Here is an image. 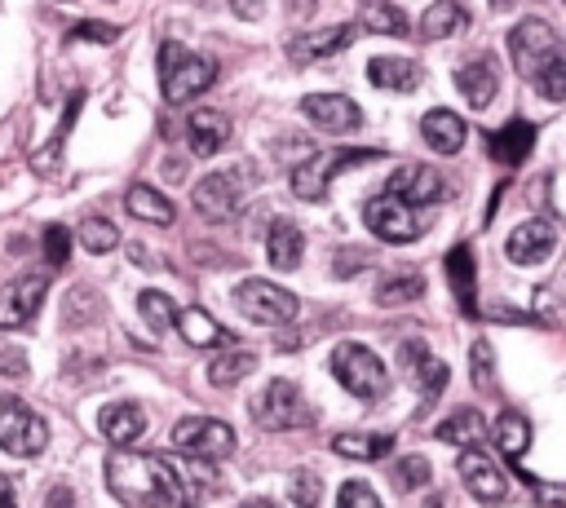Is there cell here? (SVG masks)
<instances>
[{
	"instance_id": "cell-33",
	"label": "cell",
	"mask_w": 566,
	"mask_h": 508,
	"mask_svg": "<svg viewBox=\"0 0 566 508\" xmlns=\"http://www.w3.org/2000/svg\"><path fill=\"white\" fill-rule=\"evenodd\" d=\"M464 22H469V13H464L455 0H438V4H429V9H424L420 35H424V40H447V35L464 31Z\"/></svg>"
},
{
	"instance_id": "cell-32",
	"label": "cell",
	"mask_w": 566,
	"mask_h": 508,
	"mask_svg": "<svg viewBox=\"0 0 566 508\" xmlns=\"http://www.w3.org/2000/svg\"><path fill=\"white\" fill-rule=\"evenodd\" d=\"M389 446H394L389 433H336V437H332V451H336V455L367 459V464H371V459H385Z\"/></svg>"
},
{
	"instance_id": "cell-9",
	"label": "cell",
	"mask_w": 566,
	"mask_h": 508,
	"mask_svg": "<svg viewBox=\"0 0 566 508\" xmlns=\"http://www.w3.org/2000/svg\"><path fill=\"white\" fill-rule=\"evenodd\" d=\"M234 305H239L252 322H265V327H283V322H292L296 309H301V300H296L287 287L270 283V278H243V283L234 287Z\"/></svg>"
},
{
	"instance_id": "cell-39",
	"label": "cell",
	"mask_w": 566,
	"mask_h": 508,
	"mask_svg": "<svg viewBox=\"0 0 566 508\" xmlns=\"http://www.w3.org/2000/svg\"><path fill=\"white\" fill-rule=\"evenodd\" d=\"M287 495H292L296 508H318L323 504V477L310 473V468H296L292 481H287Z\"/></svg>"
},
{
	"instance_id": "cell-7",
	"label": "cell",
	"mask_w": 566,
	"mask_h": 508,
	"mask_svg": "<svg viewBox=\"0 0 566 508\" xmlns=\"http://www.w3.org/2000/svg\"><path fill=\"white\" fill-rule=\"evenodd\" d=\"M248 203V168H221V172H208L199 186H195V212L203 221H234Z\"/></svg>"
},
{
	"instance_id": "cell-46",
	"label": "cell",
	"mask_w": 566,
	"mask_h": 508,
	"mask_svg": "<svg viewBox=\"0 0 566 508\" xmlns=\"http://www.w3.org/2000/svg\"><path fill=\"white\" fill-rule=\"evenodd\" d=\"M71 40H97V44H111V40H119V27H106V22H80V27L71 31Z\"/></svg>"
},
{
	"instance_id": "cell-8",
	"label": "cell",
	"mask_w": 566,
	"mask_h": 508,
	"mask_svg": "<svg viewBox=\"0 0 566 508\" xmlns=\"http://www.w3.org/2000/svg\"><path fill=\"white\" fill-rule=\"evenodd\" d=\"M172 446L186 459L212 464V459H226L234 451V428L226 420H212V415H186L172 424Z\"/></svg>"
},
{
	"instance_id": "cell-3",
	"label": "cell",
	"mask_w": 566,
	"mask_h": 508,
	"mask_svg": "<svg viewBox=\"0 0 566 508\" xmlns=\"http://www.w3.org/2000/svg\"><path fill=\"white\" fill-rule=\"evenodd\" d=\"M252 420L265 428V433H292V428H310L314 424V406L305 402L301 384L296 380H270L256 398H252Z\"/></svg>"
},
{
	"instance_id": "cell-31",
	"label": "cell",
	"mask_w": 566,
	"mask_h": 508,
	"mask_svg": "<svg viewBox=\"0 0 566 508\" xmlns=\"http://www.w3.org/2000/svg\"><path fill=\"white\" fill-rule=\"evenodd\" d=\"M491 433H495V446H500V455L504 459H522V451L531 446V420L522 415V411H504V415H495V424H491Z\"/></svg>"
},
{
	"instance_id": "cell-49",
	"label": "cell",
	"mask_w": 566,
	"mask_h": 508,
	"mask_svg": "<svg viewBox=\"0 0 566 508\" xmlns=\"http://www.w3.org/2000/svg\"><path fill=\"white\" fill-rule=\"evenodd\" d=\"M0 371H9V375H27V358H22V353H0Z\"/></svg>"
},
{
	"instance_id": "cell-43",
	"label": "cell",
	"mask_w": 566,
	"mask_h": 508,
	"mask_svg": "<svg viewBox=\"0 0 566 508\" xmlns=\"http://www.w3.org/2000/svg\"><path fill=\"white\" fill-rule=\"evenodd\" d=\"M526 490L535 495L539 508H566V481H539V477H526Z\"/></svg>"
},
{
	"instance_id": "cell-19",
	"label": "cell",
	"mask_w": 566,
	"mask_h": 508,
	"mask_svg": "<svg viewBox=\"0 0 566 508\" xmlns=\"http://www.w3.org/2000/svg\"><path fill=\"white\" fill-rule=\"evenodd\" d=\"M186 141H190V150H195L199 159H212V155L226 150V141H230V119H226L221 110H212V106L190 110V119H186Z\"/></svg>"
},
{
	"instance_id": "cell-24",
	"label": "cell",
	"mask_w": 566,
	"mask_h": 508,
	"mask_svg": "<svg viewBox=\"0 0 566 508\" xmlns=\"http://www.w3.org/2000/svg\"><path fill=\"white\" fill-rule=\"evenodd\" d=\"M367 80L376 88H389V93H411L424 80V71L416 66V57H371L367 62Z\"/></svg>"
},
{
	"instance_id": "cell-18",
	"label": "cell",
	"mask_w": 566,
	"mask_h": 508,
	"mask_svg": "<svg viewBox=\"0 0 566 508\" xmlns=\"http://www.w3.org/2000/svg\"><path fill=\"white\" fill-rule=\"evenodd\" d=\"M553 243H557L553 225L539 221V216H531V221H522V225L504 239V252H509V261H517V265H539V261L553 252Z\"/></svg>"
},
{
	"instance_id": "cell-47",
	"label": "cell",
	"mask_w": 566,
	"mask_h": 508,
	"mask_svg": "<svg viewBox=\"0 0 566 508\" xmlns=\"http://www.w3.org/2000/svg\"><path fill=\"white\" fill-rule=\"evenodd\" d=\"M230 9L243 18V22H261L270 13V0H230Z\"/></svg>"
},
{
	"instance_id": "cell-29",
	"label": "cell",
	"mask_w": 566,
	"mask_h": 508,
	"mask_svg": "<svg viewBox=\"0 0 566 508\" xmlns=\"http://www.w3.org/2000/svg\"><path fill=\"white\" fill-rule=\"evenodd\" d=\"M424 296V274L402 265V269H389L380 283H376V305H411Z\"/></svg>"
},
{
	"instance_id": "cell-28",
	"label": "cell",
	"mask_w": 566,
	"mask_h": 508,
	"mask_svg": "<svg viewBox=\"0 0 566 508\" xmlns=\"http://www.w3.org/2000/svg\"><path fill=\"white\" fill-rule=\"evenodd\" d=\"M447 278H451V292H455L460 309L473 318L478 314V300H473V247L469 243H455L447 252Z\"/></svg>"
},
{
	"instance_id": "cell-37",
	"label": "cell",
	"mask_w": 566,
	"mask_h": 508,
	"mask_svg": "<svg viewBox=\"0 0 566 508\" xmlns=\"http://www.w3.org/2000/svg\"><path fill=\"white\" fill-rule=\"evenodd\" d=\"M137 309H142V318H146L150 331H168V327L177 322V305H172L164 292H155V287L137 296Z\"/></svg>"
},
{
	"instance_id": "cell-30",
	"label": "cell",
	"mask_w": 566,
	"mask_h": 508,
	"mask_svg": "<svg viewBox=\"0 0 566 508\" xmlns=\"http://www.w3.org/2000/svg\"><path fill=\"white\" fill-rule=\"evenodd\" d=\"M433 433H438V442H451V446H478V442L486 437V420H482L473 406H460V411H451Z\"/></svg>"
},
{
	"instance_id": "cell-16",
	"label": "cell",
	"mask_w": 566,
	"mask_h": 508,
	"mask_svg": "<svg viewBox=\"0 0 566 508\" xmlns=\"http://www.w3.org/2000/svg\"><path fill=\"white\" fill-rule=\"evenodd\" d=\"M354 35H358L354 22H336V27H323V31H301V35L287 40V57L296 66H305V62H318V57L340 53L345 44H354Z\"/></svg>"
},
{
	"instance_id": "cell-1",
	"label": "cell",
	"mask_w": 566,
	"mask_h": 508,
	"mask_svg": "<svg viewBox=\"0 0 566 508\" xmlns=\"http://www.w3.org/2000/svg\"><path fill=\"white\" fill-rule=\"evenodd\" d=\"M106 486L128 508H195L190 477L164 455L115 446L106 455Z\"/></svg>"
},
{
	"instance_id": "cell-5",
	"label": "cell",
	"mask_w": 566,
	"mask_h": 508,
	"mask_svg": "<svg viewBox=\"0 0 566 508\" xmlns=\"http://www.w3.org/2000/svg\"><path fill=\"white\" fill-rule=\"evenodd\" d=\"M380 150H323V155H310L292 168V194L305 199V203H318L332 186L336 172H349L358 163H376Z\"/></svg>"
},
{
	"instance_id": "cell-51",
	"label": "cell",
	"mask_w": 566,
	"mask_h": 508,
	"mask_svg": "<svg viewBox=\"0 0 566 508\" xmlns=\"http://www.w3.org/2000/svg\"><path fill=\"white\" fill-rule=\"evenodd\" d=\"M243 508H279L274 499H243Z\"/></svg>"
},
{
	"instance_id": "cell-42",
	"label": "cell",
	"mask_w": 566,
	"mask_h": 508,
	"mask_svg": "<svg viewBox=\"0 0 566 508\" xmlns=\"http://www.w3.org/2000/svg\"><path fill=\"white\" fill-rule=\"evenodd\" d=\"M394 481H398V490H420V486L429 481V459H424V455L398 459V464H394Z\"/></svg>"
},
{
	"instance_id": "cell-26",
	"label": "cell",
	"mask_w": 566,
	"mask_h": 508,
	"mask_svg": "<svg viewBox=\"0 0 566 508\" xmlns=\"http://www.w3.org/2000/svg\"><path fill=\"white\" fill-rule=\"evenodd\" d=\"M301 252H305V234L292 225V221H274L270 234H265V256L274 269H296L301 265Z\"/></svg>"
},
{
	"instance_id": "cell-21",
	"label": "cell",
	"mask_w": 566,
	"mask_h": 508,
	"mask_svg": "<svg viewBox=\"0 0 566 508\" xmlns=\"http://www.w3.org/2000/svg\"><path fill=\"white\" fill-rule=\"evenodd\" d=\"M455 88L464 93V102H469L473 110L491 106V97L500 93V71H495V62H491V57H473V62H464V66L455 71Z\"/></svg>"
},
{
	"instance_id": "cell-44",
	"label": "cell",
	"mask_w": 566,
	"mask_h": 508,
	"mask_svg": "<svg viewBox=\"0 0 566 508\" xmlns=\"http://www.w3.org/2000/svg\"><path fill=\"white\" fill-rule=\"evenodd\" d=\"M336 508H380V499L367 481H345L340 495H336Z\"/></svg>"
},
{
	"instance_id": "cell-6",
	"label": "cell",
	"mask_w": 566,
	"mask_h": 508,
	"mask_svg": "<svg viewBox=\"0 0 566 508\" xmlns=\"http://www.w3.org/2000/svg\"><path fill=\"white\" fill-rule=\"evenodd\" d=\"M49 446V424L13 393H0V451L18 459H35Z\"/></svg>"
},
{
	"instance_id": "cell-15",
	"label": "cell",
	"mask_w": 566,
	"mask_h": 508,
	"mask_svg": "<svg viewBox=\"0 0 566 508\" xmlns=\"http://www.w3.org/2000/svg\"><path fill=\"white\" fill-rule=\"evenodd\" d=\"M301 115L310 119V124H318L323 133H354L358 124H363V110L345 97V93H305L301 97Z\"/></svg>"
},
{
	"instance_id": "cell-10",
	"label": "cell",
	"mask_w": 566,
	"mask_h": 508,
	"mask_svg": "<svg viewBox=\"0 0 566 508\" xmlns=\"http://www.w3.org/2000/svg\"><path fill=\"white\" fill-rule=\"evenodd\" d=\"M557 44H562V40H557V31H553L548 22H539V18L517 22V27L509 31V57H513V71H517L522 80H535L539 66L553 57Z\"/></svg>"
},
{
	"instance_id": "cell-11",
	"label": "cell",
	"mask_w": 566,
	"mask_h": 508,
	"mask_svg": "<svg viewBox=\"0 0 566 508\" xmlns=\"http://www.w3.org/2000/svg\"><path fill=\"white\" fill-rule=\"evenodd\" d=\"M363 225H367L376 239H385V243H398V247L420 239L416 212H411L402 199H394V194H371V199L363 203Z\"/></svg>"
},
{
	"instance_id": "cell-13",
	"label": "cell",
	"mask_w": 566,
	"mask_h": 508,
	"mask_svg": "<svg viewBox=\"0 0 566 508\" xmlns=\"http://www.w3.org/2000/svg\"><path fill=\"white\" fill-rule=\"evenodd\" d=\"M44 292H49V274L44 269H31V274H18L13 283L0 287V327H22L35 318V309L44 305Z\"/></svg>"
},
{
	"instance_id": "cell-34",
	"label": "cell",
	"mask_w": 566,
	"mask_h": 508,
	"mask_svg": "<svg viewBox=\"0 0 566 508\" xmlns=\"http://www.w3.org/2000/svg\"><path fill=\"white\" fill-rule=\"evenodd\" d=\"M252 367H256V353H252V349H226V353H217V358L208 362V380H212L217 389H230V384H239Z\"/></svg>"
},
{
	"instance_id": "cell-23",
	"label": "cell",
	"mask_w": 566,
	"mask_h": 508,
	"mask_svg": "<svg viewBox=\"0 0 566 508\" xmlns=\"http://www.w3.org/2000/svg\"><path fill=\"white\" fill-rule=\"evenodd\" d=\"M97 424H102V437L115 442V446H133V442L146 433V415H142L137 402H111V406L97 415Z\"/></svg>"
},
{
	"instance_id": "cell-20",
	"label": "cell",
	"mask_w": 566,
	"mask_h": 508,
	"mask_svg": "<svg viewBox=\"0 0 566 508\" xmlns=\"http://www.w3.org/2000/svg\"><path fill=\"white\" fill-rule=\"evenodd\" d=\"M177 331H181V340L186 345H195V349H226L234 336L208 314V309H199V305H186V309H177V322H172Z\"/></svg>"
},
{
	"instance_id": "cell-2",
	"label": "cell",
	"mask_w": 566,
	"mask_h": 508,
	"mask_svg": "<svg viewBox=\"0 0 566 508\" xmlns=\"http://www.w3.org/2000/svg\"><path fill=\"white\" fill-rule=\"evenodd\" d=\"M212 80H217V62L212 57H199V53H190L177 40L159 44V88H164V102H172V106L177 102H190Z\"/></svg>"
},
{
	"instance_id": "cell-45",
	"label": "cell",
	"mask_w": 566,
	"mask_h": 508,
	"mask_svg": "<svg viewBox=\"0 0 566 508\" xmlns=\"http://www.w3.org/2000/svg\"><path fill=\"white\" fill-rule=\"evenodd\" d=\"M66 252H71V230L66 225H49L44 230V256H49V265L53 269L66 265Z\"/></svg>"
},
{
	"instance_id": "cell-40",
	"label": "cell",
	"mask_w": 566,
	"mask_h": 508,
	"mask_svg": "<svg viewBox=\"0 0 566 508\" xmlns=\"http://www.w3.org/2000/svg\"><path fill=\"white\" fill-rule=\"evenodd\" d=\"M66 327H84V322H93L97 318V292L93 287H71L66 292Z\"/></svg>"
},
{
	"instance_id": "cell-36",
	"label": "cell",
	"mask_w": 566,
	"mask_h": 508,
	"mask_svg": "<svg viewBox=\"0 0 566 508\" xmlns=\"http://www.w3.org/2000/svg\"><path fill=\"white\" fill-rule=\"evenodd\" d=\"M531 84H535L548 102H562V97H566V44L553 49V57L539 66V75H535Z\"/></svg>"
},
{
	"instance_id": "cell-27",
	"label": "cell",
	"mask_w": 566,
	"mask_h": 508,
	"mask_svg": "<svg viewBox=\"0 0 566 508\" xmlns=\"http://www.w3.org/2000/svg\"><path fill=\"white\" fill-rule=\"evenodd\" d=\"M124 208L137 216V221H146V225H172V199H164L155 186H128V194H124Z\"/></svg>"
},
{
	"instance_id": "cell-35",
	"label": "cell",
	"mask_w": 566,
	"mask_h": 508,
	"mask_svg": "<svg viewBox=\"0 0 566 508\" xmlns=\"http://www.w3.org/2000/svg\"><path fill=\"white\" fill-rule=\"evenodd\" d=\"M363 22H367L371 31H380V35H411V27H407V13H402L398 4H385V0H367V9H363Z\"/></svg>"
},
{
	"instance_id": "cell-4",
	"label": "cell",
	"mask_w": 566,
	"mask_h": 508,
	"mask_svg": "<svg viewBox=\"0 0 566 508\" xmlns=\"http://www.w3.org/2000/svg\"><path fill=\"white\" fill-rule=\"evenodd\" d=\"M332 375H336L340 389L354 393L358 402H376V398H385V389H389L385 362H380L367 345H358V340H345V345L332 349Z\"/></svg>"
},
{
	"instance_id": "cell-22",
	"label": "cell",
	"mask_w": 566,
	"mask_h": 508,
	"mask_svg": "<svg viewBox=\"0 0 566 508\" xmlns=\"http://www.w3.org/2000/svg\"><path fill=\"white\" fill-rule=\"evenodd\" d=\"M531 146H535V124H526V119H509L504 128H495L486 137V150L495 155V163H509V168H517L531 155Z\"/></svg>"
},
{
	"instance_id": "cell-12",
	"label": "cell",
	"mask_w": 566,
	"mask_h": 508,
	"mask_svg": "<svg viewBox=\"0 0 566 508\" xmlns=\"http://www.w3.org/2000/svg\"><path fill=\"white\" fill-rule=\"evenodd\" d=\"M455 473H460L464 490H469L478 504H486V508L504 504V495H509V477L495 468V459H491L482 446H464L460 459H455Z\"/></svg>"
},
{
	"instance_id": "cell-48",
	"label": "cell",
	"mask_w": 566,
	"mask_h": 508,
	"mask_svg": "<svg viewBox=\"0 0 566 508\" xmlns=\"http://www.w3.org/2000/svg\"><path fill=\"white\" fill-rule=\"evenodd\" d=\"M363 261H367L363 252H349V247H340V252H336V278H349V274H358L354 265H363Z\"/></svg>"
},
{
	"instance_id": "cell-17",
	"label": "cell",
	"mask_w": 566,
	"mask_h": 508,
	"mask_svg": "<svg viewBox=\"0 0 566 508\" xmlns=\"http://www.w3.org/2000/svg\"><path fill=\"white\" fill-rule=\"evenodd\" d=\"M394 199H402L407 208H424V203H438L442 199V177L424 163H402L389 172V190Z\"/></svg>"
},
{
	"instance_id": "cell-14",
	"label": "cell",
	"mask_w": 566,
	"mask_h": 508,
	"mask_svg": "<svg viewBox=\"0 0 566 508\" xmlns=\"http://www.w3.org/2000/svg\"><path fill=\"white\" fill-rule=\"evenodd\" d=\"M398 367H402V375L424 393V398H438L442 389H447V362L442 358H433V349L424 345V340H402L398 345Z\"/></svg>"
},
{
	"instance_id": "cell-52",
	"label": "cell",
	"mask_w": 566,
	"mask_h": 508,
	"mask_svg": "<svg viewBox=\"0 0 566 508\" xmlns=\"http://www.w3.org/2000/svg\"><path fill=\"white\" fill-rule=\"evenodd\" d=\"M491 4H495V9H509V4H513V0H491Z\"/></svg>"
},
{
	"instance_id": "cell-38",
	"label": "cell",
	"mask_w": 566,
	"mask_h": 508,
	"mask_svg": "<svg viewBox=\"0 0 566 508\" xmlns=\"http://www.w3.org/2000/svg\"><path fill=\"white\" fill-rule=\"evenodd\" d=\"M115 243H119V230H115L106 216H88V221L80 225V247H84V252L102 256V252H111Z\"/></svg>"
},
{
	"instance_id": "cell-50",
	"label": "cell",
	"mask_w": 566,
	"mask_h": 508,
	"mask_svg": "<svg viewBox=\"0 0 566 508\" xmlns=\"http://www.w3.org/2000/svg\"><path fill=\"white\" fill-rule=\"evenodd\" d=\"M0 508H18V499H13V490H9L4 477H0Z\"/></svg>"
},
{
	"instance_id": "cell-25",
	"label": "cell",
	"mask_w": 566,
	"mask_h": 508,
	"mask_svg": "<svg viewBox=\"0 0 566 508\" xmlns=\"http://www.w3.org/2000/svg\"><path fill=\"white\" fill-rule=\"evenodd\" d=\"M420 133H424V141H429L438 155H455V150L464 146V137H469V124H464L455 110H429V115L420 119Z\"/></svg>"
},
{
	"instance_id": "cell-41",
	"label": "cell",
	"mask_w": 566,
	"mask_h": 508,
	"mask_svg": "<svg viewBox=\"0 0 566 508\" xmlns=\"http://www.w3.org/2000/svg\"><path fill=\"white\" fill-rule=\"evenodd\" d=\"M469 375H473V389L478 393H491L495 389V367H491V345L486 340H473V349H469Z\"/></svg>"
}]
</instances>
